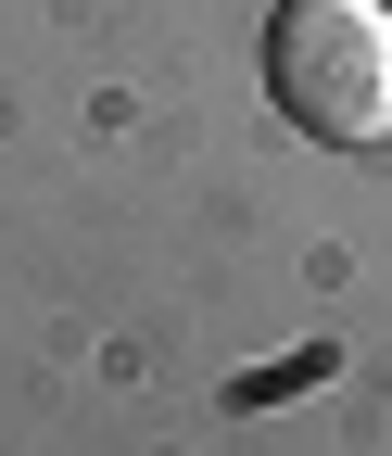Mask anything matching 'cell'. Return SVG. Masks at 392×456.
Returning <instances> with one entry per match:
<instances>
[{
  "instance_id": "6da1fadb",
  "label": "cell",
  "mask_w": 392,
  "mask_h": 456,
  "mask_svg": "<svg viewBox=\"0 0 392 456\" xmlns=\"http://www.w3.org/2000/svg\"><path fill=\"white\" fill-rule=\"evenodd\" d=\"M266 89L304 140H392V13L380 0H278L266 26Z\"/></svg>"
}]
</instances>
